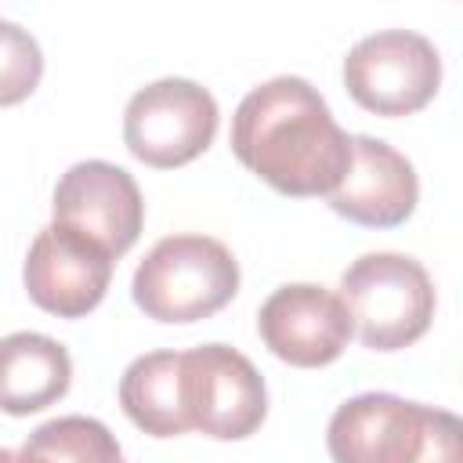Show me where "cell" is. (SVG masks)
<instances>
[{"label": "cell", "mask_w": 463, "mask_h": 463, "mask_svg": "<svg viewBox=\"0 0 463 463\" xmlns=\"http://www.w3.org/2000/svg\"><path fill=\"white\" fill-rule=\"evenodd\" d=\"M235 159L282 195H329L351 163V134L300 76L253 87L232 116Z\"/></svg>", "instance_id": "obj_1"}, {"label": "cell", "mask_w": 463, "mask_h": 463, "mask_svg": "<svg viewBox=\"0 0 463 463\" xmlns=\"http://www.w3.org/2000/svg\"><path fill=\"white\" fill-rule=\"evenodd\" d=\"M333 463H463L459 420L449 409L369 391L347 398L326 427Z\"/></svg>", "instance_id": "obj_2"}, {"label": "cell", "mask_w": 463, "mask_h": 463, "mask_svg": "<svg viewBox=\"0 0 463 463\" xmlns=\"http://www.w3.org/2000/svg\"><path fill=\"white\" fill-rule=\"evenodd\" d=\"M134 304L166 326L217 315L239 293V260L221 239L166 235L134 271Z\"/></svg>", "instance_id": "obj_3"}, {"label": "cell", "mask_w": 463, "mask_h": 463, "mask_svg": "<svg viewBox=\"0 0 463 463\" xmlns=\"http://www.w3.org/2000/svg\"><path fill=\"white\" fill-rule=\"evenodd\" d=\"M340 300L369 351H402L416 344L434 318V282L405 253H365L340 275Z\"/></svg>", "instance_id": "obj_4"}, {"label": "cell", "mask_w": 463, "mask_h": 463, "mask_svg": "<svg viewBox=\"0 0 463 463\" xmlns=\"http://www.w3.org/2000/svg\"><path fill=\"white\" fill-rule=\"evenodd\" d=\"M217 101L206 87L166 76L141 87L123 112L127 152L156 170H174L203 156L217 134Z\"/></svg>", "instance_id": "obj_5"}, {"label": "cell", "mask_w": 463, "mask_h": 463, "mask_svg": "<svg viewBox=\"0 0 463 463\" xmlns=\"http://www.w3.org/2000/svg\"><path fill=\"white\" fill-rule=\"evenodd\" d=\"M344 87L365 112L412 116L441 87L438 47L412 29L373 33L347 51Z\"/></svg>", "instance_id": "obj_6"}, {"label": "cell", "mask_w": 463, "mask_h": 463, "mask_svg": "<svg viewBox=\"0 0 463 463\" xmlns=\"http://www.w3.org/2000/svg\"><path fill=\"white\" fill-rule=\"evenodd\" d=\"M184 409L192 430L217 441H242L268 416L264 376L228 344L192 347L184 351Z\"/></svg>", "instance_id": "obj_7"}, {"label": "cell", "mask_w": 463, "mask_h": 463, "mask_svg": "<svg viewBox=\"0 0 463 463\" xmlns=\"http://www.w3.org/2000/svg\"><path fill=\"white\" fill-rule=\"evenodd\" d=\"M54 224H65L98 242L112 260L123 257L145 224V199L137 181L105 159L72 163L54 188Z\"/></svg>", "instance_id": "obj_8"}, {"label": "cell", "mask_w": 463, "mask_h": 463, "mask_svg": "<svg viewBox=\"0 0 463 463\" xmlns=\"http://www.w3.org/2000/svg\"><path fill=\"white\" fill-rule=\"evenodd\" d=\"M257 333L275 358L297 369H318L344 354L354 326L340 293L315 282H289L260 304Z\"/></svg>", "instance_id": "obj_9"}, {"label": "cell", "mask_w": 463, "mask_h": 463, "mask_svg": "<svg viewBox=\"0 0 463 463\" xmlns=\"http://www.w3.org/2000/svg\"><path fill=\"white\" fill-rule=\"evenodd\" d=\"M22 279L29 300L47 315L83 318L105 300L112 279V257L87 235L51 221L33 239Z\"/></svg>", "instance_id": "obj_10"}, {"label": "cell", "mask_w": 463, "mask_h": 463, "mask_svg": "<svg viewBox=\"0 0 463 463\" xmlns=\"http://www.w3.org/2000/svg\"><path fill=\"white\" fill-rule=\"evenodd\" d=\"M333 213L365 228H398L412 217L420 181L412 163L380 137L351 134V163L340 184L326 195Z\"/></svg>", "instance_id": "obj_11"}, {"label": "cell", "mask_w": 463, "mask_h": 463, "mask_svg": "<svg viewBox=\"0 0 463 463\" xmlns=\"http://www.w3.org/2000/svg\"><path fill=\"white\" fill-rule=\"evenodd\" d=\"M72 383L69 351L43 333H11L0 340V412L29 416L58 398Z\"/></svg>", "instance_id": "obj_12"}, {"label": "cell", "mask_w": 463, "mask_h": 463, "mask_svg": "<svg viewBox=\"0 0 463 463\" xmlns=\"http://www.w3.org/2000/svg\"><path fill=\"white\" fill-rule=\"evenodd\" d=\"M119 405L127 420L152 438L188 434L184 409V351H148L119 376Z\"/></svg>", "instance_id": "obj_13"}, {"label": "cell", "mask_w": 463, "mask_h": 463, "mask_svg": "<svg viewBox=\"0 0 463 463\" xmlns=\"http://www.w3.org/2000/svg\"><path fill=\"white\" fill-rule=\"evenodd\" d=\"M22 452L40 463H123L116 434L94 416L47 420L25 438Z\"/></svg>", "instance_id": "obj_14"}, {"label": "cell", "mask_w": 463, "mask_h": 463, "mask_svg": "<svg viewBox=\"0 0 463 463\" xmlns=\"http://www.w3.org/2000/svg\"><path fill=\"white\" fill-rule=\"evenodd\" d=\"M43 76V54L29 29L0 18V109L25 101Z\"/></svg>", "instance_id": "obj_15"}, {"label": "cell", "mask_w": 463, "mask_h": 463, "mask_svg": "<svg viewBox=\"0 0 463 463\" xmlns=\"http://www.w3.org/2000/svg\"><path fill=\"white\" fill-rule=\"evenodd\" d=\"M0 463H40V459H33V456H25V452H11V449H0Z\"/></svg>", "instance_id": "obj_16"}]
</instances>
